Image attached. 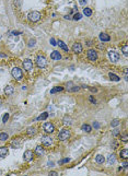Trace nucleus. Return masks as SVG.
Masks as SVG:
<instances>
[{
    "label": "nucleus",
    "mask_w": 128,
    "mask_h": 176,
    "mask_svg": "<svg viewBox=\"0 0 128 176\" xmlns=\"http://www.w3.org/2000/svg\"><path fill=\"white\" fill-rule=\"evenodd\" d=\"M11 73H12V77H13L15 80H18V81H20V80L22 79V77H23L22 70H21L20 68H18V67H14V68L12 69Z\"/></svg>",
    "instance_id": "obj_1"
},
{
    "label": "nucleus",
    "mask_w": 128,
    "mask_h": 176,
    "mask_svg": "<svg viewBox=\"0 0 128 176\" xmlns=\"http://www.w3.org/2000/svg\"><path fill=\"white\" fill-rule=\"evenodd\" d=\"M36 65L40 67V68H45L47 66V61H46V58L42 55L36 57Z\"/></svg>",
    "instance_id": "obj_2"
},
{
    "label": "nucleus",
    "mask_w": 128,
    "mask_h": 176,
    "mask_svg": "<svg viewBox=\"0 0 128 176\" xmlns=\"http://www.w3.org/2000/svg\"><path fill=\"white\" fill-rule=\"evenodd\" d=\"M87 56H88V59L90 61H96L97 59V53L94 49H89L88 53H87Z\"/></svg>",
    "instance_id": "obj_3"
},
{
    "label": "nucleus",
    "mask_w": 128,
    "mask_h": 176,
    "mask_svg": "<svg viewBox=\"0 0 128 176\" xmlns=\"http://www.w3.org/2000/svg\"><path fill=\"white\" fill-rule=\"evenodd\" d=\"M108 57H110L111 61H113V63H116V61L119 60V54H118L117 51H115V50H110V51H108Z\"/></svg>",
    "instance_id": "obj_4"
},
{
    "label": "nucleus",
    "mask_w": 128,
    "mask_h": 176,
    "mask_svg": "<svg viewBox=\"0 0 128 176\" xmlns=\"http://www.w3.org/2000/svg\"><path fill=\"white\" fill-rule=\"evenodd\" d=\"M70 137V130L69 129H63L58 135V138L60 140H67Z\"/></svg>",
    "instance_id": "obj_5"
},
{
    "label": "nucleus",
    "mask_w": 128,
    "mask_h": 176,
    "mask_svg": "<svg viewBox=\"0 0 128 176\" xmlns=\"http://www.w3.org/2000/svg\"><path fill=\"white\" fill-rule=\"evenodd\" d=\"M41 19V13L38 11H33L28 14V20L33 21V22H36Z\"/></svg>",
    "instance_id": "obj_6"
},
{
    "label": "nucleus",
    "mask_w": 128,
    "mask_h": 176,
    "mask_svg": "<svg viewBox=\"0 0 128 176\" xmlns=\"http://www.w3.org/2000/svg\"><path fill=\"white\" fill-rule=\"evenodd\" d=\"M54 130H55V127L51 122H45V125H44V131L45 132L51 134V132H54Z\"/></svg>",
    "instance_id": "obj_7"
},
{
    "label": "nucleus",
    "mask_w": 128,
    "mask_h": 176,
    "mask_svg": "<svg viewBox=\"0 0 128 176\" xmlns=\"http://www.w3.org/2000/svg\"><path fill=\"white\" fill-rule=\"evenodd\" d=\"M23 160H24L25 162H30V161H32V160H33V152H32L31 150L25 151L24 154H23Z\"/></svg>",
    "instance_id": "obj_8"
},
{
    "label": "nucleus",
    "mask_w": 128,
    "mask_h": 176,
    "mask_svg": "<svg viewBox=\"0 0 128 176\" xmlns=\"http://www.w3.org/2000/svg\"><path fill=\"white\" fill-rule=\"evenodd\" d=\"M23 67H24V70L30 71L33 68V63H32L30 59H24V61H23Z\"/></svg>",
    "instance_id": "obj_9"
},
{
    "label": "nucleus",
    "mask_w": 128,
    "mask_h": 176,
    "mask_svg": "<svg viewBox=\"0 0 128 176\" xmlns=\"http://www.w3.org/2000/svg\"><path fill=\"white\" fill-rule=\"evenodd\" d=\"M72 51L76 54H80L82 51V45L80 43H74L73 46H72Z\"/></svg>",
    "instance_id": "obj_10"
},
{
    "label": "nucleus",
    "mask_w": 128,
    "mask_h": 176,
    "mask_svg": "<svg viewBox=\"0 0 128 176\" xmlns=\"http://www.w3.org/2000/svg\"><path fill=\"white\" fill-rule=\"evenodd\" d=\"M21 144H22V140L20 139V138H14L13 141L11 142V145H12V148L14 149H17V148H20Z\"/></svg>",
    "instance_id": "obj_11"
},
{
    "label": "nucleus",
    "mask_w": 128,
    "mask_h": 176,
    "mask_svg": "<svg viewBox=\"0 0 128 176\" xmlns=\"http://www.w3.org/2000/svg\"><path fill=\"white\" fill-rule=\"evenodd\" d=\"M42 143L45 145H50L53 143V139L50 137H42Z\"/></svg>",
    "instance_id": "obj_12"
},
{
    "label": "nucleus",
    "mask_w": 128,
    "mask_h": 176,
    "mask_svg": "<svg viewBox=\"0 0 128 176\" xmlns=\"http://www.w3.org/2000/svg\"><path fill=\"white\" fill-rule=\"evenodd\" d=\"M50 58H51L53 60H59L60 58H61V55H60L59 51L54 50L53 53H51V55H50Z\"/></svg>",
    "instance_id": "obj_13"
},
{
    "label": "nucleus",
    "mask_w": 128,
    "mask_h": 176,
    "mask_svg": "<svg viewBox=\"0 0 128 176\" xmlns=\"http://www.w3.org/2000/svg\"><path fill=\"white\" fill-rule=\"evenodd\" d=\"M99 37H100V40L102 41V42H108V41L111 40V37H110V35H107L106 33H101Z\"/></svg>",
    "instance_id": "obj_14"
},
{
    "label": "nucleus",
    "mask_w": 128,
    "mask_h": 176,
    "mask_svg": "<svg viewBox=\"0 0 128 176\" xmlns=\"http://www.w3.org/2000/svg\"><path fill=\"white\" fill-rule=\"evenodd\" d=\"M26 134H27V136H30V137L34 136V135L36 134V129H35L34 127H28L27 129H26Z\"/></svg>",
    "instance_id": "obj_15"
},
{
    "label": "nucleus",
    "mask_w": 128,
    "mask_h": 176,
    "mask_svg": "<svg viewBox=\"0 0 128 176\" xmlns=\"http://www.w3.org/2000/svg\"><path fill=\"white\" fill-rule=\"evenodd\" d=\"M95 162H96L97 164H103V163L105 162V159H104L103 155L99 154V155H96V158H95Z\"/></svg>",
    "instance_id": "obj_16"
},
{
    "label": "nucleus",
    "mask_w": 128,
    "mask_h": 176,
    "mask_svg": "<svg viewBox=\"0 0 128 176\" xmlns=\"http://www.w3.org/2000/svg\"><path fill=\"white\" fill-rule=\"evenodd\" d=\"M7 154H8V148H7V147L0 148V158H3V156H6Z\"/></svg>",
    "instance_id": "obj_17"
},
{
    "label": "nucleus",
    "mask_w": 128,
    "mask_h": 176,
    "mask_svg": "<svg viewBox=\"0 0 128 176\" xmlns=\"http://www.w3.org/2000/svg\"><path fill=\"white\" fill-rule=\"evenodd\" d=\"M120 156H122L124 160L128 159V150L127 149H123V150L120 151Z\"/></svg>",
    "instance_id": "obj_18"
},
{
    "label": "nucleus",
    "mask_w": 128,
    "mask_h": 176,
    "mask_svg": "<svg viewBox=\"0 0 128 176\" xmlns=\"http://www.w3.org/2000/svg\"><path fill=\"white\" fill-rule=\"evenodd\" d=\"M13 88H12L11 85H8V86H7L6 89H5V93L7 94V95H11L12 93H13Z\"/></svg>",
    "instance_id": "obj_19"
},
{
    "label": "nucleus",
    "mask_w": 128,
    "mask_h": 176,
    "mask_svg": "<svg viewBox=\"0 0 128 176\" xmlns=\"http://www.w3.org/2000/svg\"><path fill=\"white\" fill-rule=\"evenodd\" d=\"M35 153H36L37 155H42V154L44 153V149H43L41 145H37L36 148H35Z\"/></svg>",
    "instance_id": "obj_20"
},
{
    "label": "nucleus",
    "mask_w": 128,
    "mask_h": 176,
    "mask_svg": "<svg viewBox=\"0 0 128 176\" xmlns=\"http://www.w3.org/2000/svg\"><path fill=\"white\" fill-rule=\"evenodd\" d=\"M57 45H59L60 47H61V48L64 49V50L68 51V46L66 45V44H65V43L63 42V41H58V42H57Z\"/></svg>",
    "instance_id": "obj_21"
},
{
    "label": "nucleus",
    "mask_w": 128,
    "mask_h": 176,
    "mask_svg": "<svg viewBox=\"0 0 128 176\" xmlns=\"http://www.w3.org/2000/svg\"><path fill=\"white\" fill-rule=\"evenodd\" d=\"M115 161H116V156L114 155V154H111V155L108 156V159H107L108 164H114V163H115Z\"/></svg>",
    "instance_id": "obj_22"
},
{
    "label": "nucleus",
    "mask_w": 128,
    "mask_h": 176,
    "mask_svg": "<svg viewBox=\"0 0 128 176\" xmlns=\"http://www.w3.org/2000/svg\"><path fill=\"white\" fill-rule=\"evenodd\" d=\"M83 14L85 17H91L92 15V10L90 8H84L83 9Z\"/></svg>",
    "instance_id": "obj_23"
},
{
    "label": "nucleus",
    "mask_w": 128,
    "mask_h": 176,
    "mask_svg": "<svg viewBox=\"0 0 128 176\" xmlns=\"http://www.w3.org/2000/svg\"><path fill=\"white\" fill-rule=\"evenodd\" d=\"M72 119H71V117L70 116H65L64 117V124L65 125H71L72 124Z\"/></svg>",
    "instance_id": "obj_24"
},
{
    "label": "nucleus",
    "mask_w": 128,
    "mask_h": 176,
    "mask_svg": "<svg viewBox=\"0 0 128 176\" xmlns=\"http://www.w3.org/2000/svg\"><path fill=\"white\" fill-rule=\"evenodd\" d=\"M47 117H48V113H47V112H44V113L41 114L40 116L37 117V119L38 120H45Z\"/></svg>",
    "instance_id": "obj_25"
},
{
    "label": "nucleus",
    "mask_w": 128,
    "mask_h": 176,
    "mask_svg": "<svg viewBox=\"0 0 128 176\" xmlns=\"http://www.w3.org/2000/svg\"><path fill=\"white\" fill-rule=\"evenodd\" d=\"M108 77L111 78V80H113V81H119V80H120L118 76H116L115 73H112V72H110V73H108Z\"/></svg>",
    "instance_id": "obj_26"
},
{
    "label": "nucleus",
    "mask_w": 128,
    "mask_h": 176,
    "mask_svg": "<svg viewBox=\"0 0 128 176\" xmlns=\"http://www.w3.org/2000/svg\"><path fill=\"white\" fill-rule=\"evenodd\" d=\"M63 90H64L63 86H56V88L51 89V90H50V93H51V94H54V93H57V92H61Z\"/></svg>",
    "instance_id": "obj_27"
},
{
    "label": "nucleus",
    "mask_w": 128,
    "mask_h": 176,
    "mask_svg": "<svg viewBox=\"0 0 128 176\" xmlns=\"http://www.w3.org/2000/svg\"><path fill=\"white\" fill-rule=\"evenodd\" d=\"M81 129H82L83 131H85V132H90V131H91V129H92V128H91V126L85 125V124H84V125H82V126H81Z\"/></svg>",
    "instance_id": "obj_28"
},
{
    "label": "nucleus",
    "mask_w": 128,
    "mask_h": 176,
    "mask_svg": "<svg viewBox=\"0 0 128 176\" xmlns=\"http://www.w3.org/2000/svg\"><path fill=\"white\" fill-rule=\"evenodd\" d=\"M8 138H9V136L6 132H1V134H0V140H1V141H7Z\"/></svg>",
    "instance_id": "obj_29"
},
{
    "label": "nucleus",
    "mask_w": 128,
    "mask_h": 176,
    "mask_svg": "<svg viewBox=\"0 0 128 176\" xmlns=\"http://www.w3.org/2000/svg\"><path fill=\"white\" fill-rule=\"evenodd\" d=\"M81 17H82V15H81L80 13H78V12H77V13H76V14L73 15V18H72V19H73L74 21H79L80 19H81Z\"/></svg>",
    "instance_id": "obj_30"
},
{
    "label": "nucleus",
    "mask_w": 128,
    "mask_h": 176,
    "mask_svg": "<svg viewBox=\"0 0 128 176\" xmlns=\"http://www.w3.org/2000/svg\"><path fill=\"white\" fill-rule=\"evenodd\" d=\"M119 124H120V122L118 119H114L113 122H112V127H117Z\"/></svg>",
    "instance_id": "obj_31"
},
{
    "label": "nucleus",
    "mask_w": 128,
    "mask_h": 176,
    "mask_svg": "<svg viewBox=\"0 0 128 176\" xmlns=\"http://www.w3.org/2000/svg\"><path fill=\"white\" fill-rule=\"evenodd\" d=\"M35 44H36V41L32 38V40H30V42H28V47H34Z\"/></svg>",
    "instance_id": "obj_32"
},
{
    "label": "nucleus",
    "mask_w": 128,
    "mask_h": 176,
    "mask_svg": "<svg viewBox=\"0 0 128 176\" xmlns=\"http://www.w3.org/2000/svg\"><path fill=\"white\" fill-rule=\"evenodd\" d=\"M123 53H124L125 56H127V55H128V45H124V46H123Z\"/></svg>",
    "instance_id": "obj_33"
},
{
    "label": "nucleus",
    "mask_w": 128,
    "mask_h": 176,
    "mask_svg": "<svg viewBox=\"0 0 128 176\" xmlns=\"http://www.w3.org/2000/svg\"><path fill=\"white\" fill-rule=\"evenodd\" d=\"M8 119H9V114L7 113V114H5V115H3V118H2V122H3V124H6V122H8Z\"/></svg>",
    "instance_id": "obj_34"
},
{
    "label": "nucleus",
    "mask_w": 128,
    "mask_h": 176,
    "mask_svg": "<svg viewBox=\"0 0 128 176\" xmlns=\"http://www.w3.org/2000/svg\"><path fill=\"white\" fill-rule=\"evenodd\" d=\"M69 161H70V159L69 158H66V159H64V160H61L59 162V164H64V163H68Z\"/></svg>",
    "instance_id": "obj_35"
},
{
    "label": "nucleus",
    "mask_w": 128,
    "mask_h": 176,
    "mask_svg": "<svg viewBox=\"0 0 128 176\" xmlns=\"http://www.w3.org/2000/svg\"><path fill=\"white\" fill-rule=\"evenodd\" d=\"M89 0H79V3L81 5V6H84V5H87L88 3Z\"/></svg>",
    "instance_id": "obj_36"
},
{
    "label": "nucleus",
    "mask_w": 128,
    "mask_h": 176,
    "mask_svg": "<svg viewBox=\"0 0 128 176\" xmlns=\"http://www.w3.org/2000/svg\"><path fill=\"white\" fill-rule=\"evenodd\" d=\"M49 42H50V44L53 46H56L57 45V42H56V40H55V38H50V41H49Z\"/></svg>",
    "instance_id": "obj_37"
},
{
    "label": "nucleus",
    "mask_w": 128,
    "mask_h": 176,
    "mask_svg": "<svg viewBox=\"0 0 128 176\" xmlns=\"http://www.w3.org/2000/svg\"><path fill=\"white\" fill-rule=\"evenodd\" d=\"M93 127L95 128V129H99V128H100V125H99V122H94V124H93Z\"/></svg>",
    "instance_id": "obj_38"
},
{
    "label": "nucleus",
    "mask_w": 128,
    "mask_h": 176,
    "mask_svg": "<svg viewBox=\"0 0 128 176\" xmlns=\"http://www.w3.org/2000/svg\"><path fill=\"white\" fill-rule=\"evenodd\" d=\"M79 90V88L78 86H73V89H70L69 91H71V92H76V91H78Z\"/></svg>",
    "instance_id": "obj_39"
},
{
    "label": "nucleus",
    "mask_w": 128,
    "mask_h": 176,
    "mask_svg": "<svg viewBox=\"0 0 128 176\" xmlns=\"http://www.w3.org/2000/svg\"><path fill=\"white\" fill-rule=\"evenodd\" d=\"M122 139H123V141H124V142H127V140H128V137L125 135V136H123V137H122Z\"/></svg>",
    "instance_id": "obj_40"
},
{
    "label": "nucleus",
    "mask_w": 128,
    "mask_h": 176,
    "mask_svg": "<svg viewBox=\"0 0 128 176\" xmlns=\"http://www.w3.org/2000/svg\"><path fill=\"white\" fill-rule=\"evenodd\" d=\"M49 175L56 176V175H57V172H55V171H51V172H49Z\"/></svg>",
    "instance_id": "obj_41"
},
{
    "label": "nucleus",
    "mask_w": 128,
    "mask_h": 176,
    "mask_svg": "<svg viewBox=\"0 0 128 176\" xmlns=\"http://www.w3.org/2000/svg\"><path fill=\"white\" fill-rule=\"evenodd\" d=\"M90 102H92V103H94V104H95V103H96V101H95V99H94L92 96H90Z\"/></svg>",
    "instance_id": "obj_42"
},
{
    "label": "nucleus",
    "mask_w": 128,
    "mask_h": 176,
    "mask_svg": "<svg viewBox=\"0 0 128 176\" xmlns=\"http://www.w3.org/2000/svg\"><path fill=\"white\" fill-rule=\"evenodd\" d=\"M123 165H124V167H127V166H128V162H127V161H126V160H125V161H124V163H123Z\"/></svg>",
    "instance_id": "obj_43"
},
{
    "label": "nucleus",
    "mask_w": 128,
    "mask_h": 176,
    "mask_svg": "<svg viewBox=\"0 0 128 176\" xmlns=\"http://www.w3.org/2000/svg\"><path fill=\"white\" fill-rule=\"evenodd\" d=\"M118 134H119V132H118V130H116V129H115V130H114V132H113V135H114V136H117Z\"/></svg>",
    "instance_id": "obj_44"
},
{
    "label": "nucleus",
    "mask_w": 128,
    "mask_h": 176,
    "mask_svg": "<svg viewBox=\"0 0 128 176\" xmlns=\"http://www.w3.org/2000/svg\"><path fill=\"white\" fill-rule=\"evenodd\" d=\"M12 34H14V35H17V34H21V32H18V31H13V32H12Z\"/></svg>",
    "instance_id": "obj_45"
},
{
    "label": "nucleus",
    "mask_w": 128,
    "mask_h": 176,
    "mask_svg": "<svg viewBox=\"0 0 128 176\" xmlns=\"http://www.w3.org/2000/svg\"><path fill=\"white\" fill-rule=\"evenodd\" d=\"M65 19H67V20H70L71 18H70V17H69V15H65Z\"/></svg>",
    "instance_id": "obj_46"
},
{
    "label": "nucleus",
    "mask_w": 128,
    "mask_h": 176,
    "mask_svg": "<svg viewBox=\"0 0 128 176\" xmlns=\"http://www.w3.org/2000/svg\"><path fill=\"white\" fill-rule=\"evenodd\" d=\"M1 102H2V101H1V99H0V104H1Z\"/></svg>",
    "instance_id": "obj_47"
},
{
    "label": "nucleus",
    "mask_w": 128,
    "mask_h": 176,
    "mask_svg": "<svg viewBox=\"0 0 128 176\" xmlns=\"http://www.w3.org/2000/svg\"><path fill=\"white\" fill-rule=\"evenodd\" d=\"M0 38H1V36H0Z\"/></svg>",
    "instance_id": "obj_48"
}]
</instances>
